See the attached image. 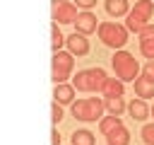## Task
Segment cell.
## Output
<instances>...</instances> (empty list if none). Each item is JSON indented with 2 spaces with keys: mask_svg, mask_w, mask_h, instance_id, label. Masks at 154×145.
<instances>
[{
  "mask_svg": "<svg viewBox=\"0 0 154 145\" xmlns=\"http://www.w3.org/2000/svg\"><path fill=\"white\" fill-rule=\"evenodd\" d=\"M111 65H113V70H116V77H120L123 82H135V80L140 77V72H142L137 58H135L130 51H125V48H120V51L113 53Z\"/></svg>",
  "mask_w": 154,
  "mask_h": 145,
  "instance_id": "6da1fadb",
  "label": "cell"
},
{
  "mask_svg": "<svg viewBox=\"0 0 154 145\" xmlns=\"http://www.w3.org/2000/svg\"><path fill=\"white\" fill-rule=\"evenodd\" d=\"M103 111H106V104L99 97H84V99L72 102V116L77 121H84V123L101 121L103 118Z\"/></svg>",
  "mask_w": 154,
  "mask_h": 145,
  "instance_id": "7a4b0ae2",
  "label": "cell"
},
{
  "mask_svg": "<svg viewBox=\"0 0 154 145\" xmlns=\"http://www.w3.org/2000/svg\"><path fill=\"white\" fill-rule=\"evenodd\" d=\"M106 80H108L106 70L96 65V68H84V70H79V72L72 77V85H75V89H79V92H101L103 85H106Z\"/></svg>",
  "mask_w": 154,
  "mask_h": 145,
  "instance_id": "3957f363",
  "label": "cell"
},
{
  "mask_svg": "<svg viewBox=\"0 0 154 145\" xmlns=\"http://www.w3.org/2000/svg\"><path fill=\"white\" fill-rule=\"evenodd\" d=\"M154 14V0H135V7H130L125 17V27L132 34H140L144 27H149V19Z\"/></svg>",
  "mask_w": 154,
  "mask_h": 145,
  "instance_id": "277c9868",
  "label": "cell"
},
{
  "mask_svg": "<svg viewBox=\"0 0 154 145\" xmlns=\"http://www.w3.org/2000/svg\"><path fill=\"white\" fill-rule=\"evenodd\" d=\"M99 39L103 46L113 48V51H120L125 44H128V27L125 24H118V22H101L99 24Z\"/></svg>",
  "mask_w": 154,
  "mask_h": 145,
  "instance_id": "5b68a950",
  "label": "cell"
},
{
  "mask_svg": "<svg viewBox=\"0 0 154 145\" xmlns=\"http://www.w3.org/2000/svg\"><path fill=\"white\" fill-rule=\"evenodd\" d=\"M72 68H75V56L70 51H55L53 53V60H51V80L55 85L67 82Z\"/></svg>",
  "mask_w": 154,
  "mask_h": 145,
  "instance_id": "8992f818",
  "label": "cell"
},
{
  "mask_svg": "<svg viewBox=\"0 0 154 145\" xmlns=\"http://www.w3.org/2000/svg\"><path fill=\"white\" fill-rule=\"evenodd\" d=\"M51 17L58 24H75V19L79 17V12H77V5L70 2V0H53Z\"/></svg>",
  "mask_w": 154,
  "mask_h": 145,
  "instance_id": "52a82bcc",
  "label": "cell"
},
{
  "mask_svg": "<svg viewBox=\"0 0 154 145\" xmlns=\"http://www.w3.org/2000/svg\"><path fill=\"white\" fill-rule=\"evenodd\" d=\"M65 46H67V51L72 53V56H87L89 51H91V46H89V39L84 36V34H79V31H72L67 39H65Z\"/></svg>",
  "mask_w": 154,
  "mask_h": 145,
  "instance_id": "ba28073f",
  "label": "cell"
},
{
  "mask_svg": "<svg viewBox=\"0 0 154 145\" xmlns=\"http://www.w3.org/2000/svg\"><path fill=\"white\" fill-rule=\"evenodd\" d=\"M96 29H99L96 14H94V12H89V10H82V12H79V17L75 19V31H79V34L89 36V34H94Z\"/></svg>",
  "mask_w": 154,
  "mask_h": 145,
  "instance_id": "9c48e42d",
  "label": "cell"
},
{
  "mask_svg": "<svg viewBox=\"0 0 154 145\" xmlns=\"http://www.w3.org/2000/svg\"><path fill=\"white\" fill-rule=\"evenodd\" d=\"M140 53L147 60H154V24H149L140 31Z\"/></svg>",
  "mask_w": 154,
  "mask_h": 145,
  "instance_id": "30bf717a",
  "label": "cell"
},
{
  "mask_svg": "<svg viewBox=\"0 0 154 145\" xmlns=\"http://www.w3.org/2000/svg\"><path fill=\"white\" fill-rule=\"evenodd\" d=\"M128 114L132 116V121H144L147 116H152V109L147 106V99H132L128 104Z\"/></svg>",
  "mask_w": 154,
  "mask_h": 145,
  "instance_id": "8fae6325",
  "label": "cell"
},
{
  "mask_svg": "<svg viewBox=\"0 0 154 145\" xmlns=\"http://www.w3.org/2000/svg\"><path fill=\"white\" fill-rule=\"evenodd\" d=\"M53 99H55L58 104H72V102H75V85H67V82L55 85Z\"/></svg>",
  "mask_w": 154,
  "mask_h": 145,
  "instance_id": "7c38bea8",
  "label": "cell"
},
{
  "mask_svg": "<svg viewBox=\"0 0 154 145\" xmlns=\"http://www.w3.org/2000/svg\"><path fill=\"white\" fill-rule=\"evenodd\" d=\"M103 7H106V12L111 17H128V12H130V2L128 0H106Z\"/></svg>",
  "mask_w": 154,
  "mask_h": 145,
  "instance_id": "4fadbf2b",
  "label": "cell"
},
{
  "mask_svg": "<svg viewBox=\"0 0 154 145\" xmlns=\"http://www.w3.org/2000/svg\"><path fill=\"white\" fill-rule=\"evenodd\" d=\"M106 143L108 145H130V130L125 126H118L111 133H106Z\"/></svg>",
  "mask_w": 154,
  "mask_h": 145,
  "instance_id": "5bb4252c",
  "label": "cell"
},
{
  "mask_svg": "<svg viewBox=\"0 0 154 145\" xmlns=\"http://www.w3.org/2000/svg\"><path fill=\"white\" fill-rule=\"evenodd\" d=\"M123 92H125V82L120 77H108L103 89H101L103 97H123Z\"/></svg>",
  "mask_w": 154,
  "mask_h": 145,
  "instance_id": "9a60e30c",
  "label": "cell"
},
{
  "mask_svg": "<svg viewBox=\"0 0 154 145\" xmlns=\"http://www.w3.org/2000/svg\"><path fill=\"white\" fill-rule=\"evenodd\" d=\"M135 94H137L140 99H152V97H154V82L140 75V77L135 80Z\"/></svg>",
  "mask_w": 154,
  "mask_h": 145,
  "instance_id": "2e32d148",
  "label": "cell"
},
{
  "mask_svg": "<svg viewBox=\"0 0 154 145\" xmlns=\"http://www.w3.org/2000/svg\"><path fill=\"white\" fill-rule=\"evenodd\" d=\"M103 104H106V111L113 114V116H120L128 109V104H125L123 97H103Z\"/></svg>",
  "mask_w": 154,
  "mask_h": 145,
  "instance_id": "e0dca14e",
  "label": "cell"
},
{
  "mask_svg": "<svg viewBox=\"0 0 154 145\" xmlns=\"http://www.w3.org/2000/svg\"><path fill=\"white\" fill-rule=\"evenodd\" d=\"M72 145H96V138H94V133H91V130L79 128V130H75V133H72Z\"/></svg>",
  "mask_w": 154,
  "mask_h": 145,
  "instance_id": "ac0fdd59",
  "label": "cell"
},
{
  "mask_svg": "<svg viewBox=\"0 0 154 145\" xmlns=\"http://www.w3.org/2000/svg\"><path fill=\"white\" fill-rule=\"evenodd\" d=\"M118 126H123V121H120V116H113V114H108V116H103L101 121H99V130L106 135V133H111L113 128H118Z\"/></svg>",
  "mask_w": 154,
  "mask_h": 145,
  "instance_id": "d6986e66",
  "label": "cell"
},
{
  "mask_svg": "<svg viewBox=\"0 0 154 145\" xmlns=\"http://www.w3.org/2000/svg\"><path fill=\"white\" fill-rule=\"evenodd\" d=\"M51 36H53L51 46H53V53H55V51H60V48H63V44H65V39H67V36H63V34H60L58 22H53V27H51Z\"/></svg>",
  "mask_w": 154,
  "mask_h": 145,
  "instance_id": "ffe728a7",
  "label": "cell"
},
{
  "mask_svg": "<svg viewBox=\"0 0 154 145\" xmlns=\"http://www.w3.org/2000/svg\"><path fill=\"white\" fill-rule=\"evenodd\" d=\"M140 135H142V140L147 145H154V123H144L142 130H140Z\"/></svg>",
  "mask_w": 154,
  "mask_h": 145,
  "instance_id": "44dd1931",
  "label": "cell"
},
{
  "mask_svg": "<svg viewBox=\"0 0 154 145\" xmlns=\"http://www.w3.org/2000/svg\"><path fill=\"white\" fill-rule=\"evenodd\" d=\"M142 77H147V80L154 82V60H147V63L142 65Z\"/></svg>",
  "mask_w": 154,
  "mask_h": 145,
  "instance_id": "7402d4cb",
  "label": "cell"
},
{
  "mask_svg": "<svg viewBox=\"0 0 154 145\" xmlns=\"http://www.w3.org/2000/svg\"><path fill=\"white\" fill-rule=\"evenodd\" d=\"M51 118H53V126H58V123L63 121V109H60V104H58L55 99H53V116H51Z\"/></svg>",
  "mask_w": 154,
  "mask_h": 145,
  "instance_id": "603a6c76",
  "label": "cell"
},
{
  "mask_svg": "<svg viewBox=\"0 0 154 145\" xmlns=\"http://www.w3.org/2000/svg\"><path fill=\"white\" fill-rule=\"evenodd\" d=\"M75 5L82 7V10H91V7L96 5V0H75Z\"/></svg>",
  "mask_w": 154,
  "mask_h": 145,
  "instance_id": "cb8c5ba5",
  "label": "cell"
},
{
  "mask_svg": "<svg viewBox=\"0 0 154 145\" xmlns=\"http://www.w3.org/2000/svg\"><path fill=\"white\" fill-rule=\"evenodd\" d=\"M51 143H53V145H60V133H58V128L51 133Z\"/></svg>",
  "mask_w": 154,
  "mask_h": 145,
  "instance_id": "d4e9b609",
  "label": "cell"
},
{
  "mask_svg": "<svg viewBox=\"0 0 154 145\" xmlns=\"http://www.w3.org/2000/svg\"><path fill=\"white\" fill-rule=\"evenodd\" d=\"M152 116H154V106H152Z\"/></svg>",
  "mask_w": 154,
  "mask_h": 145,
  "instance_id": "484cf974",
  "label": "cell"
}]
</instances>
